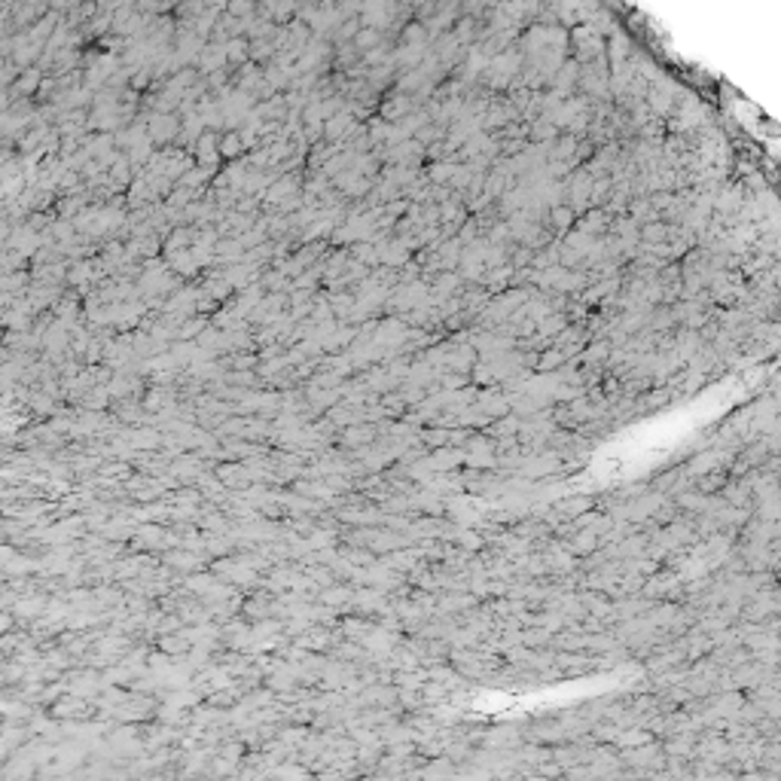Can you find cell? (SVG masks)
Segmentation results:
<instances>
[{
	"instance_id": "6da1fadb",
	"label": "cell",
	"mask_w": 781,
	"mask_h": 781,
	"mask_svg": "<svg viewBox=\"0 0 781 781\" xmlns=\"http://www.w3.org/2000/svg\"><path fill=\"white\" fill-rule=\"evenodd\" d=\"M79 708H83V705H79L77 699H73V702H70V699H62V702L53 705V714H55V717H70V714H77Z\"/></svg>"
},
{
	"instance_id": "7a4b0ae2",
	"label": "cell",
	"mask_w": 781,
	"mask_h": 781,
	"mask_svg": "<svg viewBox=\"0 0 781 781\" xmlns=\"http://www.w3.org/2000/svg\"><path fill=\"white\" fill-rule=\"evenodd\" d=\"M10 629H12V617L6 614V610H0V638H3Z\"/></svg>"
}]
</instances>
